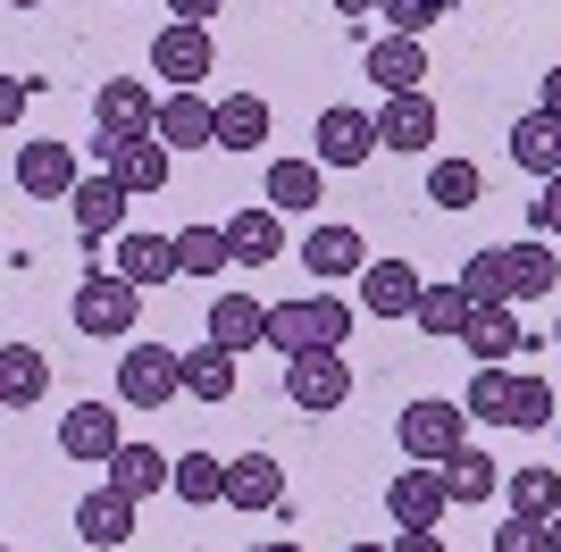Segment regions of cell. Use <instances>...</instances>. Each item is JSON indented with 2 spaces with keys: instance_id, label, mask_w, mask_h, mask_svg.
Segmentation results:
<instances>
[{
  "instance_id": "cell-18",
  "label": "cell",
  "mask_w": 561,
  "mask_h": 552,
  "mask_svg": "<svg viewBox=\"0 0 561 552\" xmlns=\"http://www.w3.org/2000/svg\"><path fill=\"white\" fill-rule=\"evenodd\" d=\"M377 142L386 151H436V101L427 92H394L377 110Z\"/></svg>"
},
{
  "instance_id": "cell-2",
  "label": "cell",
  "mask_w": 561,
  "mask_h": 552,
  "mask_svg": "<svg viewBox=\"0 0 561 552\" xmlns=\"http://www.w3.org/2000/svg\"><path fill=\"white\" fill-rule=\"evenodd\" d=\"M68 319L84 326L93 344H117V335H135V319H142V285H135V276H117V268H93L84 285H76Z\"/></svg>"
},
{
  "instance_id": "cell-19",
  "label": "cell",
  "mask_w": 561,
  "mask_h": 552,
  "mask_svg": "<svg viewBox=\"0 0 561 552\" xmlns=\"http://www.w3.org/2000/svg\"><path fill=\"white\" fill-rule=\"evenodd\" d=\"M101 478L117 485V494H135V503H151V494H176V460L160 452V444H126V452L101 469Z\"/></svg>"
},
{
  "instance_id": "cell-14",
  "label": "cell",
  "mask_w": 561,
  "mask_h": 552,
  "mask_svg": "<svg viewBox=\"0 0 561 552\" xmlns=\"http://www.w3.org/2000/svg\"><path fill=\"white\" fill-rule=\"evenodd\" d=\"M126 202H135V193H126V184H117L110 168H101V176H84V184L68 193L76 234H84V243H101V234H126Z\"/></svg>"
},
{
  "instance_id": "cell-42",
  "label": "cell",
  "mask_w": 561,
  "mask_h": 552,
  "mask_svg": "<svg viewBox=\"0 0 561 552\" xmlns=\"http://www.w3.org/2000/svg\"><path fill=\"white\" fill-rule=\"evenodd\" d=\"M494 552H553V544H545V528H537V519L503 510V528H494Z\"/></svg>"
},
{
  "instance_id": "cell-9",
  "label": "cell",
  "mask_w": 561,
  "mask_h": 552,
  "mask_svg": "<svg viewBox=\"0 0 561 552\" xmlns=\"http://www.w3.org/2000/svg\"><path fill=\"white\" fill-rule=\"evenodd\" d=\"M445 503H453V485H445V469H427V460H411L402 478H386V519H394V528H436Z\"/></svg>"
},
{
  "instance_id": "cell-20",
  "label": "cell",
  "mask_w": 561,
  "mask_h": 552,
  "mask_svg": "<svg viewBox=\"0 0 561 552\" xmlns=\"http://www.w3.org/2000/svg\"><path fill=\"white\" fill-rule=\"evenodd\" d=\"M469 319H478V301H469V285L453 276V285H427V294H420V319H411V326H420L427 344H461Z\"/></svg>"
},
{
  "instance_id": "cell-17",
  "label": "cell",
  "mask_w": 561,
  "mask_h": 552,
  "mask_svg": "<svg viewBox=\"0 0 561 552\" xmlns=\"http://www.w3.org/2000/svg\"><path fill=\"white\" fill-rule=\"evenodd\" d=\"M160 142H168V151H218V101H202V92H168V101H160Z\"/></svg>"
},
{
  "instance_id": "cell-4",
  "label": "cell",
  "mask_w": 561,
  "mask_h": 552,
  "mask_svg": "<svg viewBox=\"0 0 561 552\" xmlns=\"http://www.w3.org/2000/svg\"><path fill=\"white\" fill-rule=\"evenodd\" d=\"M394 436H402V452H411V460L445 469V460L469 444V402H436V393H427V402H411V411L394 418Z\"/></svg>"
},
{
  "instance_id": "cell-37",
  "label": "cell",
  "mask_w": 561,
  "mask_h": 552,
  "mask_svg": "<svg viewBox=\"0 0 561 552\" xmlns=\"http://www.w3.org/2000/svg\"><path fill=\"white\" fill-rule=\"evenodd\" d=\"M319 184H328L319 160H277L268 168V209H319Z\"/></svg>"
},
{
  "instance_id": "cell-21",
  "label": "cell",
  "mask_w": 561,
  "mask_h": 552,
  "mask_svg": "<svg viewBox=\"0 0 561 552\" xmlns=\"http://www.w3.org/2000/svg\"><path fill=\"white\" fill-rule=\"evenodd\" d=\"M227 503H234V510H277V503H285V469H277V452H234V469H227Z\"/></svg>"
},
{
  "instance_id": "cell-44",
  "label": "cell",
  "mask_w": 561,
  "mask_h": 552,
  "mask_svg": "<svg viewBox=\"0 0 561 552\" xmlns=\"http://www.w3.org/2000/svg\"><path fill=\"white\" fill-rule=\"evenodd\" d=\"M218 9H227V0H168V18H176V25H210Z\"/></svg>"
},
{
  "instance_id": "cell-54",
  "label": "cell",
  "mask_w": 561,
  "mask_h": 552,
  "mask_svg": "<svg viewBox=\"0 0 561 552\" xmlns=\"http://www.w3.org/2000/svg\"><path fill=\"white\" fill-rule=\"evenodd\" d=\"M9 552H18V544H9Z\"/></svg>"
},
{
  "instance_id": "cell-6",
  "label": "cell",
  "mask_w": 561,
  "mask_h": 552,
  "mask_svg": "<svg viewBox=\"0 0 561 552\" xmlns=\"http://www.w3.org/2000/svg\"><path fill=\"white\" fill-rule=\"evenodd\" d=\"M285 402H294L302 418L344 411V402H352V368H344V352H302V360H285Z\"/></svg>"
},
{
  "instance_id": "cell-41",
  "label": "cell",
  "mask_w": 561,
  "mask_h": 552,
  "mask_svg": "<svg viewBox=\"0 0 561 552\" xmlns=\"http://www.w3.org/2000/svg\"><path fill=\"white\" fill-rule=\"evenodd\" d=\"M503 393H512V377H503V368H478V377H469V418L503 427Z\"/></svg>"
},
{
  "instance_id": "cell-1",
  "label": "cell",
  "mask_w": 561,
  "mask_h": 552,
  "mask_svg": "<svg viewBox=\"0 0 561 552\" xmlns=\"http://www.w3.org/2000/svg\"><path fill=\"white\" fill-rule=\"evenodd\" d=\"M344 344H352V301H335V294L268 301V352H277V360H302V352H344Z\"/></svg>"
},
{
  "instance_id": "cell-31",
  "label": "cell",
  "mask_w": 561,
  "mask_h": 552,
  "mask_svg": "<svg viewBox=\"0 0 561 552\" xmlns=\"http://www.w3.org/2000/svg\"><path fill=\"white\" fill-rule=\"evenodd\" d=\"M519 344H528V335H519L512 310H478V319H469V335H461V352H469L478 368H503Z\"/></svg>"
},
{
  "instance_id": "cell-26",
  "label": "cell",
  "mask_w": 561,
  "mask_h": 552,
  "mask_svg": "<svg viewBox=\"0 0 561 552\" xmlns=\"http://www.w3.org/2000/svg\"><path fill=\"white\" fill-rule=\"evenodd\" d=\"M117 276H135L142 294H151V285H168V276H185L176 268V234H117Z\"/></svg>"
},
{
  "instance_id": "cell-53",
  "label": "cell",
  "mask_w": 561,
  "mask_h": 552,
  "mask_svg": "<svg viewBox=\"0 0 561 552\" xmlns=\"http://www.w3.org/2000/svg\"><path fill=\"white\" fill-rule=\"evenodd\" d=\"M553 352H561V319H553Z\"/></svg>"
},
{
  "instance_id": "cell-52",
  "label": "cell",
  "mask_w": 561,
  "mask_h": 552,
  "mask_svg": "<svg viewBox=\"0 0 561 552\" xmlns=\"http://www.w3.org/2000/svg\"><path fill=\"white\" fill-rule=\"evenodd\" d=\"M9 9H43V0H9Z\"/></svg>"
},
{
  "instance_id": "cell-48",
  "label": "cell",
  "mask_w": 561,
  "mask_h": 552,
  "mask_svg": "<svg viewBox=\"0 0 561 552\" xmlns=\"http://www.w3.org/2000/svg\"><path fill=\"white\" fill-rule=\"evenodd\" d=\"M335 9H344V18H369V9H377V0H335Z\"/></svg>"
},
{
  "instance_id": "cell-25",
  "label": "cell",
  "mask_w": 561,
  "mask_h": 552,
  "mask_svg": "<svg viewBox=\"0 0 561 552\" xmlns=\"http://www.w3.org/2000/svg\"><path fill=\"white\" fill-rule=\"evenodd\" d=\"M50 393V360L34 344H0V411H34Z\"/></svg>"
},
{
  "instance_id": "cell-33",
  "label": "cell",
  "mask_w": 561,
  "mask_h": 552,
  "mask_svg": "<svg viewBox=\"0 0 561 552\" xmlns=\"http://www.w3.org/2000/svg\"><path fill=\"white\" fill-rule=\"evenodd\" d=\"M503 494H512V510H519V519H537V528L561 519V478H553V469H512Z\"/></svg>"
},
{
  "instance_id": "cell-38",
  "label": "cell",
  "mask_w": 561,
  "mask_h": 552,
  "mask_svg": "<svg viewBox=\"0 0 561 552\" xmlns=\"http://www.w3.org/2000/svg\"><path fill=\"white\" fill-rule=\"evenodd\" d=\"M227 469L218 452H176V503H227Z\"/></svg>"
},
{
  "instance_id": "cell-55",
  "label": "cell",
  "mask_w": 561,
  "mask_h": 552,
  "mask_svg": "<svg viewBox=\"0 0 561 552\" xmlns=\"http://www.w3.org/2000/svg\"><path fill=\"white\" fill-rule=\"evenodd\" d=\"M445 9H453V0H445Z\"/></svg>"
},
{
  "instance_id": "cell-7",
  "label": "cell",
  "mask_w": 561,
  "mask_h": 552,
  "mask_svg": "<svg viewBox=\"0 0 561 552\" xmlns=\"http://www.w3.org/2000/svg\"><path fill=\"white\" fill-rule=\"evenodd\" d=\"M210 68H218L210 25H176V18H168L160 34H151V76H168V92H202Z\"/></svg>"
},
{
  "instance_id": "cell-30",
  "label": "cell",
  "mask_w": 561,
  "mask_h": 552,
  "mask_svg": "<svg viewBox=\"0 0 561 552\" xmlns=\"http://www.w3.org/2000/svg\"><path fill=\"white\" fill-rule=\"evenodd\" d=\"M561 285V252L545 243V234H528V243H512V301H545Z\"/></svg>"
},
{
  "instance_id": "cell-35",
  "label": "cell",
  "mask_w": 561,
  "mask_h": 552,
  "mask_svg": "<svg viewBox=\"0 0 561 552\" xmlns=\"http://www.w3.org/2000/svg\"><path fill=\"white\" fill-rule=\"evenodd\" d=\"M445 485H453V503H494V494H503V469H494L478 444H461V452L445 460Z\"/></svg>"
},
{
  "instance_id": "cell-23",
  "label": "cell",
  "mask_w": 561,
  "mask_h": 552,
  "mask_svg": "<svg viewBox=\"0 0 561 552\" xmlns=\"http://www.w3.org/2000/svg\"><path fill=\"white\" fill-rule=\"evenodd\" d=\"M302 268H310V276H360V268H369V243L328 218V227L302 234Z\"/></svg>"
},
{
  "instance_id": "cell-11",
  "label": "cell",
  "mask_w": 561,
  "mask_h": 552,
  "mask_svg": "<svg viewBox=\"0 0 561 552\" xmlns=\"http://www.w3.org/2000/svg\"><path fill=\"white\" fill-rule=\"evenodd\" d=\"M420 294H427V276L411 260H369L360 268V310L369 319H420Z\"/></svg>"
},
{
  "instance_id": "cell-22",
  "label": "cell",
  "mask_w": 561,
  "mask_h": 552,
  "mask_svg": "<svg viewBox=\"0 0 561 552\" xmlns=\"http://www.w3.org/2000/svg\"><path fill=\"white\" fill-rule=\"evenodd\" d=\"M227 243H234V268H268L285 252V209H234Z\"/></svg>"
},
{
  "instance_id": "cell-8",
  "label": "cell",
  "mask_w": 561,
  "mask_h": 552,
  "mask_svg": "<svg viewBox=\"0 0 561 552\" xmlns=\"http://www.w3.org/2000/svg\"><path fill=\"white\" fill-rule=\"evenodd\" d=\"M310 142H319V168H369V151H386V142H377V117H369V110H352V101L319 110Z\"/></svg>"
},
{
  "instance_id": "cell-45",
  "label": "cell",
  "mask_w": 561,
  "mask_h": 552,
  "mask_svg": "<svg viewBox=\"0 0 561 552\" xmlns=\"http://www.w3.org/2000/svg\"><path fill=\"white\" fill-rule=\"evenodd\" d=\"M0 117H9V126L25 117V76H9V84H0Z\"/></svg>"
},
{
  "instance_id": "cell-43",
  "label": "cell",
  "mask_w": 561,
  "mask_h": 552,
  "mask_svg": "<svg viewBox=\"0 0 561 552\" xmlns=\"http://www.w3.org/2000/svg\"><path fill=\"white\" fill-rule=\"evenodd\" d=\"M528 227L545 234V243H561V176L537 184V202H528Z\"/></svg>"
},
{
  "instance_id": "cell-28",
  "label": "cell",
  "mask_w": 561,
  "mask_h": 552,
  "mask_svg": "<svg viewBox=\"0 0 561 552\" xmlns=\"http://www.w3.org/2000/svg\"><path fill=\"white\" fill-rule=\"evenodd\" d=\"M185 393H193V402H210V411H227V402H234V352L227 344H193L185 352Z\"/></svg>"
},
{
  "instance_id": "cell-13",
  "label": "cell",
  "mask_w": 561,
  "mask_h": 552,
  "mask_svg": "<svg viewBox=\"0 0 561 552\" xmlns=\"http://www.w3.org/2000/svg\"><path fill=\"white\" fill-rule=\"evenodd\" d=\"M168 160H176V151H168L160 135H142V142H101V168H110L135 202H142V193H168Z\"/></svg>"
},
{
  "instance_id": "cell-49",
  "label": "cell",
  "mask_w": 561,
  "mask_h": 552,
  "mask_svg": "<svg viewBox=\"0 0 561 552\" xmlns=\"http://www.w3.org/2000/svg\"><path fill=\"white\" fill-rule=\"evenodd\" d=\"M545 544H553V552H561V519H553V528H545Z\"/></svg>"
},
{
  "instance_id": "cell-39",
  "label": "cell",
  "mask_w": 561,
  "mask_h": 552,
  "mask_svg": "<svg viewBox=\"0 0 561 552\" xmlns=\"http://www.w3.org/2000/svg\"><path fill=\"white\" fill-rule=\"evenodd\" d=\"M503 427H512V436L553 427V386H545V377H512V393H503Z\"/></svg>"
},
{
  "instance_id": "cell-27",
  "label": "cell",
  "mask_w": 561,
  "mask_h": 552,
  "mask_svg": "<svg viewBox=\"0 0 561 552\" xmlns=\"http://www.w3.org/2000/svg\"><path fill=\"white\" fill-rule=\"evenodd\" d=\"M210 344H227V352L268 344V301H252V294H218V301H210Z\"/></svg>"
},
{
  "instance_id": "cell-46",
  "label": "cell",
  "mask_w": 561,
  "mask_h": 552,
  "mask_svg": "<svg viewBox=\"0 0 561 552\" xmlns=\"http://www.w3.org/2000/svg\"><path fill=\"white\" fill-rule=\"evenodd\" d=\"M394 552H445V544H436V528H402V544Z\"/></svg>"
},
{
  "instance_id": "cell-34",
  "label": "cell",
  "mask_w": 561,
  "mask_h": 552,
  "mask_svg": "<svg viewBox=\"0 0 561 552\" xmlns=\"http://www.w3.org/2000/svg\"><path fill=\"white\" fill-rule=\"evenodd\" d=\"M176 268H185V276H227L234 268L227 227H176Z\"/></svg>"
},
{
  "instance_id": "cell-15",
  "label": "cell",
  "mask_w": 561,
  "mask_h": 552,
  "mask_svg": "<svg viewBox=\"0 0 561 552\" xmlns=\"http://www.w3.org/2000/svg\"><path fill=\"white\" fill-rule=\"evenodd\" d=\"M369 84L394 101V92H420L427 84V43L420 34H377L369 43Z\"/></svg>"
},
{
  "instance_id": "cell-24",
  "label": "cell",
  "mask_w": 561,
  "mask_h": 552,
  "mask_svg": "<svg viewBox=\"0 0 561 552\" xmlns=\"http://www.w3.org/2000/svg\"><path fill=\"white\" fill-rule=\"evenodd\" d=\"M512 168H528V176H561V117L553 110L512 117Z\"/></svg>"
},
{
  "instance_id": "cell-50",
  "label": "cell",
  "mask_w": 561,
  "mask_h": 552,
  "mask_svg": "<svg viewBox=\"0 0 561 552\" xmlns=\"http://www.w3.org/2000/svg\"><path fill=\"white\" fill-rule=\"evenodd\" d=\"M344 552H394V544H344Z\"/></svg>"
},
{
  "instance_id": "cell-3",
  "label": "cell",
  "mask_w": 561,
  "mask_h": 552,
  "mask_svg": "<svg viewBox=\"0 0 561 552\" xmlns=\"http://www.w3.org/2000/svg\"><path fill=\"white\" fill-rule=\"evenodd\" d=\"M176 393H185V352L126 344V360H117V402H126V411H168Z\"/></svg>"
},
{
  "instance_id": "cell-5",
  "label": "cell",
  "mask_w": 561,
  "mask_h": 552,
  "mask_svg": "<svg viewBox=\"0 0 561 552\" xmlns=\"http://www.w3.org/2000/svg\"><path fill=\"white\" fill-rule=\"evenodd\" d=\"M93 126H101V142H142V135H160V92L135 84V76H101Z\"/></svg>"
},
{
  "instance_id": "cell-40",
  "label": "cell",
  "mask_w": 561,
  "mask_h": 552,
  "mask_svg": "<svg viewBox=\"0 0 561 552\" xmlns=\"http://www.w3.org/2000/svg\"><path fill=\"white\" fill-rule=\"evenodd\" d=\"M377 18H386V34H427L445 18V0H377Z\"/></svg>"
},
{
  "instance_id": "cell-36",
  "label": "cell",
  "mask_w": 561,
  "mask_h": 552,
  "mask_svg": "<svg viewBox=\"0 0 561 552\" xmlns=\"http://www.w3.org/2000/svg\"><path fill=\"white\" fill-rule=\"evenodd\" d=\"M486 193V168L478 160H436L427 168V209H469Z\"/></svg>"
},
{
  "instance_id": "cell-12",
  "label": "cell",
  "mask_w": 561,
  "mask_h": 552,
  "mask_svg": "<svg viewBox=\"0 0 561 552\" xmlns=\"http://www.w3.org/2000/svg\"><path fill=\"white\" fill-rule=\"evenodd\" d=\"M59 452H68V460H93V469H110V460L126 452V427H117V411H101V402H76V411L59 418Z\"/></svg>"
},
{
  "instance_id": "cell-51",
  "label": "cell",
  "mask_w": 561,
  "mask_h": 552,
  "mask_svg": "<svg viewBox=\"0 0 561 552\" xmlns=\"http://www.w3.org/2000/svg\"><path fill=\"white\" fill-rule=\"evenodd\" d=\"M252 552H302V544H252Z\"/></svg>"
},
{
  "instance_id": "cell-29",
  "label": "cell",
  "mask_w": 561,
  "mask_h": 552,
  "mask_svg": "<svg viewBox=\"0 0 561 552\" xmlns=\"http://www.w3.org/2000/svg\"><path fill=\"white\" fill-rule=\"evenodd\" d=\"M461 285L478 310H512V243H494V252H469L461 260Z\"/></svg>"
},
{
  "instance_id": "cell-10",
  "label": "cell",
  "mask_w": 561,
  "mask_h": 552,
  "mask_svg": "<svg viewBox=\"0 0 561 552\" xmlns=\"http://www.w3.org/2000/svg\"><path fill=\"white\" fill-rule=\"evenodd\" d=\"M9 168H18V193H34V202H68L76 184H84V176H76V151H68V142H50V135L18 142V160H9Z\"/></svg>"
},
{
  "instance_id": "cell-16",
  "label": "cell",
  "mask_w": 561,
  "mask_h": 552,
  "mask_svg": "<svg viewBox=\"0 0 561 552\" xmlns=\"http://www.w3.org/2000/svg\"><path fill=\"white\" fill-rule=\"evenodd\" d=\"M76 536H84V544H135V494H117L110 478L93 485V494H84V503H76Z\"/></svg>"
},
{
  "instance_id": "cell-47",
  "label": "cell",
  "mask_w": 561,
  "mask_h": 552,
  "mask_svg": "<svg viewBox=\"0 0 561 552\" xmlns=\"http://www.w3.org/2000/svg\"><path fill=\"white\" fill-rule=\"evenodd\" d=\"M545 110H553V117H561V68H553V76H545Z\"/></svg>"
},
{
  "instance_id": "cell-32",
  "label": "cell",
  "mask_w": 561,
  "mask_h": 552,
  "mask_svg": "<svg viewBox=\"0 0 561 552\" xmlns=\"http://www.w3.org/2000/svg\"><path fill=\"white\" fill-rule=\"evenodd\" d=\"M260 142H268V101L260 92L218 101V151H260Z\"/></svg>"
}]
</instances>
